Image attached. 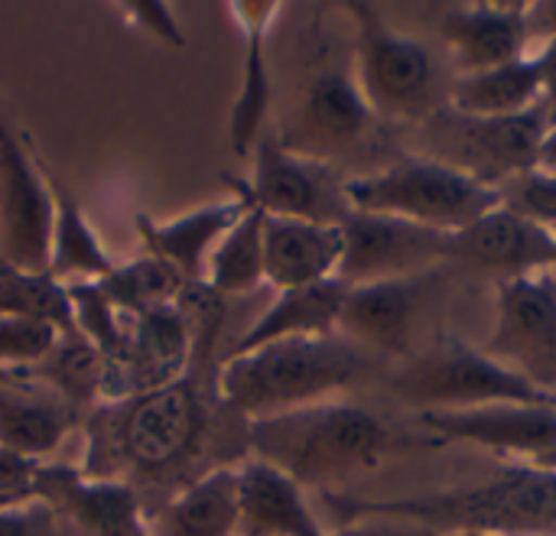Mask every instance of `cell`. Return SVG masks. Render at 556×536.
Wrapping results in <instances>:
<instances>
[{
	"mask_svg": "<svg viewBox=\"0 0 556 536\" xmlns=\"http://www.w3.org/2000/svg\"><path fill=\"white\" fill-rule=\"evenodd\" d=\"M98 283L108 293V299L127 316H143V312H153L163 306H176L192 290V283L173 264L150 257V254L137 257L130 264H117L111 270V277H104Z\"/></svg>",
	"mask_w": 556,
	"mask_h": 536,
	"instance_id": "cell-31",
	"label": "cell"
},
{
	"mask_svg": "<svg viewBox=\"0 0 556 536\" xmlns=\"http://www.w3.org/2000/svg\"><path fill=\"white\" fill-rule=\"evenodd\" d=\"M443 42L456 75H476L528 55L531 20L528 3H466L440 20Z\"/></svg>",
	"mask_w": 556,
	"mask_h": 536,
	"instance_id": "cell-19",
	"label": "cell"
},
{
	"mask_svg": "<svg viewBox=\"0 0 556 536\" xmlns=\"http://www.w3.org/2000/svg\"><path fill=\"white\" fill-rule=\"evenodd\" d=\"M345 299V283L326 280L306 290H287L270 299V306L244 329L228 355L251 352L283 339H319L339 335V312Z\"/></svg>",
	"mask_w": 556,
	"mask_h": 536,
	"instance_id": "cell-26",
	"label": "cell"
},
{
	"mask_svg": "<svg viewBox=\"0 0 556 536\" xmlns=\"http://www.w3.org/2000/svg\"><path fill=\"white\" fill-rule=\"evenodd\" d=\"M329 511L358 518H404L440 536H556V469L518 462L489 482L391 501H358L323 492Z\"/></svg>",
	"mask_w": 556,
	"mask_h": 536,
	"instance_id": "cell-2",
	"label": "cell"
},
{
	"mask_svg": "<svg viewBox=\"0 0 556 536\" xmlns=\"http://www.w3.org/2000/svg\"><path fill=\"white\" fill-rule=\"evenodd\" d=\"M534 169L556 176V124L547 127V133H544V140H541V150H538V163H534Z\"/></svg>",
	"mask_w": 556,
	"mask_h": 536,
	"instance_id": "cell-41",
	"label": "cell"
},
{
	"mask_svg": "<svg viewBox=\"0 0 556 536\" xmlns=\"http://www.w3.org/2000/svg\"><path fill=\"white\" fill-rule=\"evenodd\" d=\"M489 358L556 397V277L528 273L498 283Z\"/></svg>",
	"mask_w": 556,
	"mask_h": 536,
	"instance_id": "cell-10",
	"label": "cell"
},
{
	"mask_svg": "<svg viewBox=\"0 0 556 536\" xmlns=\"http://www.w3.org/2000/svg\"><path fill=\"white\" fill-rule=\"evenodd\" d=\"M39 465L26 462L7 449H0V498L10 495H33V478H36Z\"/></svg>",
	"mask_w": 556,
	"mask_h": 536,
	"instance_id": "cell-38",
	"label": "cell"
},
{
	"mask_svg": "<svg viewBox=\"0 0 556 536\" xmlns=\"http://www.w3.org/2000/svg\"><path fill=\"white\" fill-rule=\"evenodd\" d=\"M248 446L254 459L280 469L303 492H336V485L378 469L397 449V436L358 404L323 400L248 420Z\"/></svg>",
	"mask_w": 556,
	"mask_h": 536,
	"instance_id": "cell-3",
	"label": "cell"
},
{
	"mask_svg": "<svg viewBox=\"0 0 556 536\" xmlns=\"http://www.w3.org/2000/svg\"><path fill=\"white\" fill-rule=\"evenodd\" d=\"M59 329L36 322V319H16L0 316V371L7 374H26L33 371L59 342Z\"/></svg>",
	"mask_w": 556,
	"mask_h": 536,
	"instance_id": "cell-33",
	"label": "cell"
},
{
	"mask_svg": "<svg viewBox=\"0 0 556 536\" xmlns=\"http://www.w3.org/2000/svg\"><path fill=\"white\" fill-rule=\"evenodd\" d=\"M251 156L254 176L251 182H241L264 215L342 225V218L352 212L345 199V179H339L329 163L287 150L280 133L264 130Z\"/></svg>",
	"mask_w": 556,
	"mask_h": 536,
	"instance_id": "cell-12",
	"label": "cell"
},
{
	"mask_svg": "<svg viewBox=\"0 0 556 536\" xmlns=\"http://www.w3.org/2000/svg\"><path fill=\"white\" fill-rule=\"evenodd\" d=\"M446 107L466 117H515L541 107V72L534 55L515 59L476 75H456L446 88Z\"/></svg>",
	"mask_w": 556,
	"mask_h": 536,
	"instance_id": "cell-28",
	"label": "cell"
},
{
	"mask_svg": "<svg viewBox=\"0 0 556 536\" xmlns=\"http://www.w3.org/2000/svg\"><path fill=\"white\" fill-rule=\"evenodd\" d=\"M228 13L235 16L241 36H244V62H241V88L231 104L228 120V140L231 153L248 159L264 137V120L270 111L274 85H270V62H267V29L280 13V3L274 0H238L228 3Z\"/></svg>",
	"mask_w": 556,
	"mask_h": 536,
	"instance_id": "cell-22",
	"label": "cell"
},
{
	"mask_svg": "<svg viewBox=\"0 0 556 536\" xmlns=\"http://www.w3.org/2000/svg\"><path fill=\"white\" fill-rule=\"evenodd\" d=\"M544 133V107L515 117H466L443 104L427 117L430 153L424 156L498 189L508 176L534 169Z\"/></svg>",
	"mask_w": 556,
	"mask_h": 536,
	"instance_id": "cell-8",
	"label": "cell"
},
{
	"mask_svg": "<svg viewBox=\"0 0 556 536\" xmlns=\"http://www.w3.org/2000/svg\"><path fill=\"white\" fill-rule=\"evenodd\" d=\"M534 62L541 72V107L551 127L556 124V39H544V46L534 52Z\"/></svg>",
	"mask_w": 556,
	"mask_h": 536,
	"instance_id": "cell-39",
	"label": "cell"
},
{
	"mask_svg": "<svg viewBox=\"0 0 556 536\" xmlns=\"http://www.w3.org/2000/svg\"><path fill=\"white\" fill-rule=\"evenodd\" d=\"M212 404L202 394L199 378L186 371L156 391L91 410L81 472L134 488L137 482L186 485L212 439Z\"/></svg>",
	"mask_w": 556,
	"mask_h": 536,
	"instance_id": "cell-1",
	"label": "cell"
},
{
	"mask_svg": "<svg viewBox=\"0 0 556 536\" xmlns=\"http://www.w3.org/2000/svg\"><path fill=\"white\" fill-rule=\"evenodd\" d=\"M345 13L355 23V78L375 117H430L437 111V65L430 49L391 29L371 3H345Z\"/></svg>",
	"mask_w": 556,
	"mask_h": 536,
	"instance_id": "cell-7",
	"label": "cell"
},
{
	"mask_svg": "<svg viewBox=\"0 0 556 536\" xmlns=\"http://www.w3.org/2000/svg\"><path fill=\"white\" fill-rule=\"evenodd\" d=\"M231 186H235V192L228 199L212 202V205H199V208H192L179 218H169V221L137 215L134 228H137V238L143 241V254L173 264L192 286H202L205 264H208L212 251L241 221V215L248 208H254L244 182L235 179Z\"/></svg>",
	"mask_w": 556,
	"mask_h": 536,
	"instance_id": "cell-18",
	"label": "cell"
},
{
	"mask_svg": "<svg viewBox=\"0 0 556 536\" xmlns=\"http://www.w3.org/2000/svg\"><path fill=\"white\" fill-rule=\"evenodd\" d=\"M0 316L36 319L59 332H72V303L65 283L46 270H20L0 260Z\"/></svg>",
	"mask_w": 556,
	"mask_h": 536,
	"instance_id": "cell-32",
	"label": "cell"
},
{
	"mask_svg": "<svg viewBox=\"0 0 556 536\" xmlns=\"http://www.w3.org/2000/svg\"><path fill=\"white\" fill-rule=\"evenodd\" d=\"M33 495L52 505L65 536H150V514L127 482L91 478L81 469L39 465Z\"/></svg>",
	"mask_w": 556,
	"mask_h": 536,
	"instance_id": "cell-15",
	"label": "cell"
},
{
	"mask_svg": "<svg viewBox=\"0 0 556 536\" xmlns=\"http://www.w3.org/2000/svg\"><path fill=\"white\" fill-rule=\"evenodd\" d=\"M52 234V195L46 163L29 133L13 127L0 104V260L20 270H46Z\"/></svg>",
	"mask_w": 556,
	"mask_h": 536,
	"instance_id": "cell-9",
	"label": "cell"
},
{
	"mask_svg": "<svg viewBox=\"0 0 556 536\" xmlns=\"http://www.w3.org/2000/svg\"><path fill=\"white\" fill-rule=\"evenodd\" d=\"M554 241H556V228H554ZM551 273H554V277H556V257H554V270H551Z\"/></svg>",
	"mask_w": 556,
	"mask_h": 536,
	"instance_id": "cell-44",
	"label": "cell"
},
{
	"mask_svg": "<svg viewBox=\"0 0 556 536\" xmlns=\"http://www.w3.org/2000/svg\"><path fill=\"white\" fill-rule=\"evenodd\" d=\"M104 355L72 329L59 335L52 352L26 374L81 417V410H98L104 404Z\"/></svg>",
	"mask_w": 556,
	"mask_h": 536,
	"instance_id": "cell-29",
	"label": "cell"
},
{
	"mask_svg": "<svg viewBox=\"0 0 556 536\" xmlns=\"http://www.w3.org/2000/svg\"><path fill=\"white\" fill-rule=\"evenodd\" d=\"M554 231L498 205L450 238V260L502 273L505 280L554 270Z\"/></svg>",
	"mask_w": 556,
	"mask_h": 536,
	"instance_id": "cell-17",
	"label": "cell"
},
{
	"mask_svg": "<svg viewBox=\"0 0 556 536\" xmlns=\"http://www.w3.org/2000/svg\"><path fill=\"white\" fill-rule=\"evenodd\" d=\"M420 426L437 443H469L495 456L541 462L556 449V404H489L472 410H427Z\"/></svg>",
	"mask_w": 556,
	"mask_h": 536,
	"instance_id": "cell-16",
	"label": "cell"
},
{
	"mask_svg": "<svg viewBox=\"0 0 556 536\" xmlns=\"http://www.w3.org/2000/svg\"><path fill=\"white\" fill-rule=\"evenodd\" d=\"M0 536H65L52 505L36 495L0 498Z\"/></svg>",
	"mask_w": 556,
	"mask_h": 536,
	"instance_id": "cell-35",
	"label": "cell"
},
{
	"mask_svg": "<svg viewBox=\"0 0 556 536\" xmlns=\"http://www.w3.org/2000/svg\"><path fill=\"white\" fill-rule=\"evenodd\" d=\"M150 536H238V465L222 462L179 485L150 514Z\"/></svg>",
	"mask_w": 556,
	"mask_h": 536,
	"instance_id": "cell-25",
	"label": "cell"
},
{
	"mask_svg": "<svg viewBox=\"0 0 556 536\" xmlns=\"http://www.w3.org/2000/svg\"><path fill=\"white\" fill-rule=\"evenodd\" d=\"M450 238L404 218L349 212L342 218V264L336 280L345 286L417 280L450 264Z\"/></svg>",
	"mask_w": 556,
	"mask_h": 536,
	"instance_id": "cell-11",
	"label": "cell"
},
{
	"mask_svg": "<svg viewBox=\"0 0 556 536\" xmlns=\"http://www.w3.org/2000/svg\"><path fill=\"white\" fill-rule=\"evenodd\" d=\"M46 182H49V195H52V234H49L46 273L59 283L111 277V270L117 264L98 241L78 199L68 192V186H62V179L55 173H49V166H46Z\"/></svg>",
	"mask_w": 556,
	"mask_h": 536,
	"instance_id": "cell-27",
	"label": "cell"
},
{
	"mask_svg": "<svg viewBox=\"0 0 556 536\" xmlns=\"http://www.w3.org/2000/svg\"><path fill=\"white\" fill-rule=\"evenodd\" d=\"M531 33H541L544 39H556V0L547 3H528Z\"/></svg>",
	"mask_w": 556,
	"mask_h": 536,
	"instance_id": "cell-40",
	"label": "cell"
},
{
	"mask_svg": "<svg viewBox=\"0 0 556 536\" xmlns=\"http://www.w3.org/2000/svg\"><path fill=\"white\" fill-rule=\"evenodd\" d=\"M375 124V111L368 107L355 72H349L339 62H323L290 117V124L280 130V140L287 150L332 163L336 156L358 146Z\"/></svg>",
	"mask_w": 556,
	"mask_h": 536,
	"instance_id": "cell-14",
	"label": "cell"
},
{
	"mask_svg": "<svg viewBox=\"0 0 556 536\" xmlns=\"http://www.w3.org/2000/svg\"><path fill=\"white\" fill-rule=\"evenodd\" d=\"M326 536H440L430 527L417 524V521H404V518H358L349 521Z\"/></svg>",
	"mask_w": 556,
	"mask_h": 536,
	"instance_id": "cell-37",
	"label": "cell"
},
{
	"mask_svg": "<svg viewBox=\"0 0 556 536\" xmlns=\"http://www.w3.org/2000/svg\"><path fill=\"white\" fill-rule=\"evenodd\" d=\"M538 465H547V469H556V449H554V452H551V456H544V459H541Z\"/></svg>",
	"mask_w": 556,
	"mask_h": 536,
	"instance_id": "cell-42",
	"label": "cell"
},
{
	"mask_svg": "<svg viewBox=\"0 0 556 536\" xmlns=\"http://www.w3.org/2000/svg\"><path fill=\"white\" fill-rule=\"evenodd\" d=\"M75 426L78 413L42 384L29 387V374L0 381V449L42 465Z\"/></svg>",
	"mask_w": 556,
	"mask_h": 536,
	"instance_id": "cell-24",
	"label": "cell"
},
{
	"mask_svg": "<svg viewBox=\"0 0 556 536\" xmlns=\"http://www.w3.org/2000/svg\"><path fill=\"white\" fill-rule=\"evenodd\" d=\"M342 264V225L303 218H264V283L277 293L336 280Z\"/></svg>",
	"mask_w": 556,
	"mask_h": 536,
	"instance_id": "cell-21",
	"label": "cell"
},
{
	"mask_svg": "<svg viewBox=\"0 0 556 536\" xmlns=\"http://www.w3.org/2000/svg\"><path fill=\"white\" fill-rule=\"evenodd\" d=\"M264 212L254 205L241 215V221L218 241L205 264L202 286L215 299L248 296L264 283Z\"/></svg>",
	"mask_w": 556,
	"mask_h": 536,
	"instance_id": "cell-30",
	"label": "cell"
},
{
	"mask_svg": "<svg viewBox=\"0 0 556 536\" xmlns=\"http://www.w3.org/2000/svg\"><path fill=\"white\" fill-rule=\"evenodd\" d=\"M391 391L417 413L472 410L489 404H556V397L538 391L521 374L459 339L410 358L394 374Z\"/></svg>",
	"mask_w": 556,
	"mask_h": 536,
	"instance_id": "cell-6",
	"label": "cell"
},
{
	"mask_svg": "<svg viewBox=\"0 0 556 536\" xmlns=\"http://www.w3.org/2000/svg\"><path fill=\"white\" fill-rule=\"evenodd\" d=\"M345 199L355 212L404 218L443 234H456L502 205L495 186L424 153L401 156L375 173L345 179Z\"/></svg>",
	"mask_w": 556,
	"mask_h": 536,
	"instance_id": "cell-5",
	"label": "cell"
},
{
	"mask_svg": "<svg viewBox=\"0 0 556 536\" xmlns=\"http://www.w3.org/2000/svg\"><path fill=\"white\" fill-rule=\"evenodd\" d=\"M427 280L430 277L345 286V299L339 312V335L358 348L368 345L388 355H407L417 335L420 299H424Z\"/></svg>",
	"mask_w": 556,
	"mask_h": 536,
	"instance_id": "cell-20",
	"label": "cell"
},
{
	"mask_svg": "<svg viewBox=\"0 0 556 536\" xmlns=\"http://www.w3.org/2000/svg\"><path fill=\"white\" fill-rule=\"evenodd\" d=\"M10 378H16V374H7V371H0V381H10Z\"/></svg>",
	"mask_w": 556,
	"mask_h": 536,
	"instance_id": "cell-43",
	"label": "cell"
},
{
	"mask_svg": "<svg viewBox=\"0 0 556 536\" xmlns=\"http://www.w3.org/2000/svg\"><path fill=\"white\" fill-rule=\"evenodd\" d=\"M121 10H124V16H127L130 26H137V29H143V33L163 39V42H169L173 49H186L182 26H179V20H176V13H173L169 3H156V0H127V3H121Z\"/></svg>",
	"mask_w": 556,
	"mask_h": 536,
	"instance_id": "cell-36",
	"label": "cell"
},
{
	"mask_svg": "<svg viewBox=\"0 0 556 536\" xmlns=\"http://www.w3.org/2000/svg\"><path fill=\"white\" fill-rule=\"evenodd\" d=\"M306 505V492L280 469L244 459L238 462V536H326Z\"/></svg>",
	"mask_w": 556,
	"mask_h": 536,
	"instance_id": "cell-23",
	"label": "cell"
},
{
	"mask_svg": "<svg viewBox=\"0 0 556 536\" xmlns=\"http://www.w3.org/2000/svg\"><path fill=\"white\" fill-rule=\"evenodd\" d=\"M195 342L199 335L186 299L143 316H130L121 352L104 361V404L147 394L182 378L192 365Z\"/></svg>",
	"mask_w": 556,
	"mask_h": 536,
	"instance_id": "cell-13",
	"label": "cell"
},
{
	"mask_svg": "<svg viewBox=\"0 0 556 536\" xmlns=\"http://www.w3.org/2000/svg\"><path fill=\"white\" fill-rule=\"evenodd\" d=\"M368 361L342 335L283 339L251 352L225 355L215 371V397L238 420L274 417L323 404L352 387Z\"/></svg>",
	"mask_w": 556,
	"mask_h": 536,
	"instance_id": "cell-4",
	"label": "cell"
},
{
	"mask_svg": "<svg viewBox=\"0 0 556 536\" xmlns=\"http://www.w3.org/2000/svg\"><path fill=\"white\" fill-rule=\"evenodd\" d=\"M502 205L531 218L534 225L554 231L556 228V176L541 169H525L518 176H508L498 186Z\"/></svg>",
	"mask_w": 556,
	"mask_h": 536,
	"instance_id": "cell-34",
	"label": "cell"
}]
</instances>
